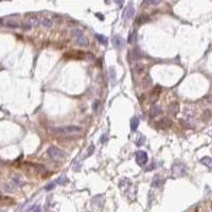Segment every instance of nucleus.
I'll return each instance as SVG.
<instances>
[{"mask_svg": "<svg viewBox=\"0 0 212 212\" xmlns=\"http://www.w3.org/2000/svg\"><path fill=\"white\" fill-rule=\"evenodd\" d=\"M82 127L76 125H66V126H58V127L51 128L52 133H55L58 135H74L82 133Z\"/></svg>", "mask_w": 212, "mask_h": 212, "instance_id": "f257e3e1", "label": "nucleus"}, {"mask_svg": "<svg viewBox=\"0 0 212 212\" xmlns=\"http://www.w3.org/2000/svg\"><path fill=\"white\" fill-rule=\"evenodd\" d=\"M72 37L76 41V44L78 45L80 47H87L88 46V39L86 38L85 34L83 33V31L80 29H73L71 31Z\"/></svg>", "mask_w": 212, "mask_h": 212, "instance_id": "f03ea898", "label": "nucleus"}, {"mask_svg": "<svg viewBox=\"0 0 212 212\" xmlns=\"http://www.w3.org/2000/svg\"><path fill=\"white\" fill-rule=\"evenodd\" d=\"M48 155H49L52 159L56 160V161H61V160H64L66 157H67V154L65 153L64 151H62L59 148H55V146H50L47 151Z\"/></svg>", "mask_w": 212, "mask_h": 212, "instance_id": "7ed1b4c3", "label": "nucleus"}, {"mask_svg": "<svg viewBox=\"0 0 212 212\" xmlns=\"http://www.w3.org/2000/svg\"><path fill=\"white\" fill-rule=\"evenodd\" d=\"M148 156L146 154V152L144 151H138L136 152V162L138 166H144L148 163Z\"/></svg>", "mask_w": 212, "mask_h": 212, "instance_id": "20e7f679", "label": "nucleus"}, {"mask_svg": "<svg viewBox=\"0 0 212 212\" xmlns=\"http://www.w3.org/2000/svg\"><path fill=\"white\" fill-rule=\"evenodd\" d=\"M172 120H170L169 118H163V119H160L159 121H157L155 123V126L159 129H168L172 126Z\"/></svg>", "mask_w": 212, "mask_h": 212, "instance_id": "39448f33", "label": "nucleus"}, {"mask_svg": "<svg viewBox=\"0 0 212 212\" xmlns=\"http://www.w3.org/2000/svg\"><path fill=\"white\" fill-rule=\"evenodd\" d=\"M134 14H135V9H134V6L129 3L127 4V6L124 9L122 13V18L124 20H129L132 17H134Z\"/></svg>", "mask_w": 212, "mask_h": 212, "instance_id": "423d86ee", "label": "nucleus"}, {"mask_svg": "<svg viewBox=\"0 0 212 212\" xmlns=\"http://www.w3.org/2000/svg\"><path fill=\"white\" fill-rule=\"evenodd\" d=\"M113 46L116 48L117 50H122L123 47H124V39H123L122 36H119V35H116V36H113Z\"/></svg>", "mask_w": 212, "mask_h": 212, "instance_id": "0eeeda50", "label": "nucleus"}, {"mask_svg": "<svg viewBox=\"0 0 212 212\" xmlns=\"http://www.w3.org/2000/svg\"><path fill=\"white\" fill-rule=\"evenodd\" d=\"M180 106L178 102H172L171 104L168 106V113L171 115V116H176L178 113H179Z\"/></svg>", "mask_w": 212, "mask_h": 212, "instance_id": "6e6552de", "label": "nucleus"}, {"mask_svg": "<svg viewBox=\"0 0 212 212\" xmlns=\"http://www.w3.org/2000/svg\"><path fill=\"white\" fill-rule=\"evenodd\" d=\"M153 84V81H152V78L150 76H145L144 78H142V81H141V83H140V85H141V88L142 89H148L151 85Z\"/></svg>", "mask_w": 212, "mask_h": 212, "instance_id": "1a4fd4ad", "label": "nucleus"}, {"mask_svg": "<svg viewBox=\"0 0 212 212\" xmlns=\"http://www.w3.org/2000/svg\"><path fill=\"white\" fill-rule=\"evenodd\" d=\"M148 20H150V17H148V15H146V14H141V15H139V16L137 17L136 23H137V24H139V26H141V24H144V23H146Z\"/></svg>", "mask_w": 212, "mask_h": 212, "instance_id": "9d476101", "label": "nucleus"}, {"mask_svg": "<svg viewBox=\"0 0 212 212\" xmlns=\"http://www.w3.org/2000/svg\"><path fill=\"white\" fill-rule=\"evenodd\" d=\"M160 113H162V109H161V107L157 106V105H154V106H153V107L151 108V113H150V116H151L152 118H155V117L159 116Z\"/></svg>", "mask_w": 212, "mask_h": 212, "instance_id": "9b49d317", "label": "nucleus"}, {"mask_svg": "<svg viewBox=\"0 0 212 212\" xmlns=\"http://www.w3.org/2000/svg\"><path fill=\"white\" fill-rule=\"evenodd\" d=\"M161 92V87L160 86H156V87L153 89V91L151 92V99L153 101H156L158 99V97H159V93Z\"/></svg>", "mask_w": 212, "mask_h": 212, "instance_id": "f8f14e48", "label": "nucleus"}, {"mask_svg": "<svg viewBox=\"0 0 212 212\" xmlns=\"http://www.w3.org/2000/svg\"><path fill=\"white\" fill-rule=\"evenodd\" d=\"M163 185V180L157 175L153 178V181H152V187H154V188H160V187Z\"/></svg>", "mask_w": 212, "mask_h": 212, "instance_id": "ddd939ff", "label": "nucleus"}, {"mask_svg": "<svg viewBox=\"0 0 212 212\" xmlns=\"http://www.w3.org/2000/svg\"><path fill=\"white\" fill-rule=\"evenodd\" d=\"M134 71L136 74H142L144 72V65L142 63H137L134 66Z\"/></svg>", "mask_w": 212, "mask_h": 212, "instance_id": "4468645a", "label": "nucleus"}, {"mask_svg": "<svg viewBox=\"0 0 212 212\" xmlns=\"http://www.w3.org/2000/svg\"><path fill=\"white\" fill-rule=\"evenodd\" d=\"M139 119L137 118V117H134L133 119L131 120V129L132 132H136L138 126H139Z\"/></svg>", "mask_w": 212, "mask_h": 212, "instance_id": "2eb2a0df", "label": "nucleus"}, {"mask_svg": "<svg viewBox=\"0 0 212 212\" xmlns=\"http://www.w3.org/2000/svg\"><path fill=\"white\" fill-rule=\"evenodd\" d=\"M201 162L205 166H207L208 168L212 169V158L211 157H203L201 159Z\"/></svg>", "mask_w": 212, "mask_h": 212, "instance_id": "dca6fc26", "label": "nucleus"}, {"mask_svg": "<svg viewBox=\"0 0 212 212\" xmlns=\"http://www.w3.org/2000/svg\"><path fill=\"white\" fill-rule=\"evenodd\" d=\"M96 38L99 41V43H101V44H103V45H106L107 44V37L106 36H104V35H102V34H98L97 33L96 34Z\"/></svg>", "mask_w": 212, "mask_h": 212, "instance_id": "f3484780", "label": "nucleus"}, {"mask_svg": "<svg viewBox=\"0 0 212 212\" xmlns=\"http://www.w3.org/2000/svg\"><path fill=\"white\" fill-rule=\"evenodd\" d=\"M41 24L44 27H46V28H51L52 27V21L50 20V19H48V18H43L41 19Z\"/></svg>", "mask_w": 212, "mask_h": 212, "instance_id": "a211bd4d", "label": "nucleus"}, {"mask_svg": "<svg viewBox=\"0 0 212 212\" xmlns=\"http://www.w3.org/2000/svg\"><path fill=\"white\" fill-rule=\"evenodd\" d=\"M94 145H89V146H88V148H87V151H86V153H87V154L85 155L84 156V158H88V157L89 156H91V155L93 154V152H94Z\"/></svg>", "mask_w": 212, "mask_h": 212, "instance_id": "6ab92c4d", "label": "nucleus"}, {"mask_svg": "<svg viewBox=\"0 0 212 212\" xmlns=\"http://www.w3.org/2000/svg\"><path fill=\"white\" fill-rule=\"evenodd\" d=\"M6 24V27H8V28H14V29H16V28H19V24H18L17 22H15V21H8Z\"/></svg>", "mask_w": 212, "mask_h": 212, "instance_id": "aec40b11", "label": "nucleus"}, {"mask_svg": "<svg viewBox=\"0 0 212 212\" xmlns=\"http://www.w3.org/2000/svg\"><path fill=\"white\" fill-rule=\"evenodd\" d=\"M109 76L111 78L113 82H115V80H116V70H115V68L113 67L109 68Z\"/></svg>", "mask_w": 212, "mask_h": 212, "instance_id": "412c9836", "label": "nucleus"}, {"mask_svg": "<svg viewBox=\"0 0 212 212\" xmlns=\"http://www.w3.org/2000/svg\"><path fill=\"white\" fill-rule=\"evenodd\" d=\"M68 181V178H66V176H61V177L57 179V183H59V185H65V183Z\"/></svg>", "mask_w": 212, "mask_h": 212, "instance_id": "4be33fe9", "label": "nucleus"}, {"mask_svg": "<svg viewBox=\"0 0 212 212\" xmlns=\"http://www.w3.org/2000/svg\"><path fill=\"white\" fill-rule=\"evenodd\" d=\"M54 188H55V183H49V185H47L45 190H46V191H50V190H53Z\"/></svg>", "mask_w": 212, "mask_h": 212, "instance_id": "5701e85b", "label": "nucleus"}, {"mask_svg": "<svg viewBox=\"0 0 212 212\" xmlns=\"http://www.w3.org/2000/svg\"><path fill=\"white\" fill-rule=\"evenodd\" d=\"M160 1H145L144 4H146V6H157V4H159Z\"/></svg>", "mask_w": 212, "mask_h": 212, "instance_id": "b1692460", "label": "nucleus"}, {"mask_svg": "<svg viewBox=\"0 0 212 212\" xmlns=\"http://www.w3.org/2000/svg\"><path fill=\"white\" fill-rule=\"evenodd\" d=\"M180 123L185 126V128H192V125L190 124V123H188V122H185L183 120H180Z\"/></svg>", "mask_w": 212, "mask_h": 212, "instance_id": "393cba45", "label": "nucleus"}, {"mask_svg": "<svg viewBox=\"0 0 212 212\" xmlns=\"http://www.w3.org/2000/svg\"><path fill=\"white\" fill-rule=\"evenodd\" d=\"M99 104H100V102L96 101V102H94V104L92 105V108H93V111H98V106H99Z\"/></svg>", "mask_w": 212, "mask_h": 212, "instance_id": "a878e982", "label": "nucleus"}, {"mask_svg": "<svg viewBox=\"0 0 212 212\" xmlns=\"http://www.w3.org/2000/svg\"><path fill=\"white\" fill-rule=\"evenodd\" d=\"M106 140H107V135H103V136L101 137V142L104 143Z\"/></svg>", "mask_w": 212, "mask_h": 212, "instance_id": "bb28decb", "label": "nucleus"}, {"mask_svg": "<svg viewBox=\"0 0 212 212\" xmlns=\"http://www.w3.org/2000/svg\"><path fill=\"white\" fill-rule=\"evenodd\" d=\"M97 16H99V19L100 20H104V15H101V14H99V13H97Z\"/></svg>", "mask_w": 212, "mask_h": 212, "instance_id": "cd10ccee", "label": "nucleus"}, {"mask_svg": "<svg viewBox=\"0 0 212 212\" xmlns=\"http://www.w3.org/2000/svg\"><path fill=\"white\" fill-rule=\"evenodd\" d=\"M205 212H212V210H210V209H208V210H206Z\"/></svg>", "mask_w": 212, "mask_h": 212, "instance_id": "c85d7f7f", "label": "nucleus"}, {"mask_svg": "<svg viewBox=\"0 0 212 212\" xmlns=\"http://www.w3.org/2000/svg\"><path fill=\"white\" fill-rule=\"evenodd\" d=\"M34 212H41V210H39V209H36V210H35Z\"/></svg>", "mask_w": 212, "mask_h": 212, "instance_id": "c756f323", "label": "nucleus"}]
</instances>
